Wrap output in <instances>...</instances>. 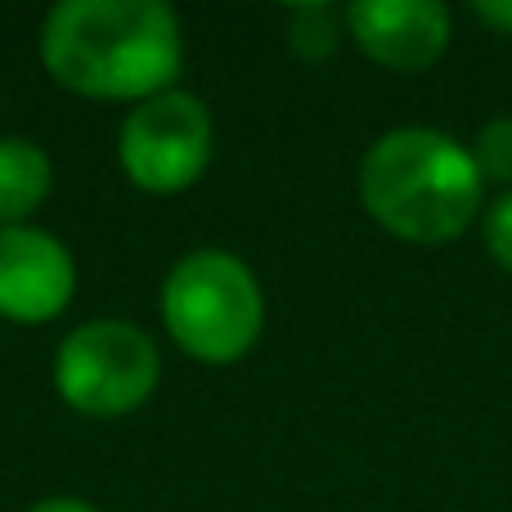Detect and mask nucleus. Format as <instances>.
<instances>
[{
  "instance_id": "obj_7",
  "label": "nucleus",
  "mask_w": 512,
  "mask_h": 512,
  "mask_svg": "<svg viewBox=\"0 0 512 512\" xmlns=\"http://www.w3.org/2000/svg\"><path fill=\"white\" fill-rule=\"evenodd\" d=\"M346 32L373 63L391 72H423L450 50V9L441 0H355Z\"/></svg>"
},
{
  "instance_id": "obj_5",
  "label": "nucleus",
  "mask_w": 512,
  "mask_h": 512,
  "mask_svg": "<svg viewBox=\"0 0 512 512\" xmlns=\"http://www.w3.org/2000/svg\"><path fill=\"white\" fill-rule=\"evenodd\" d=\"M216 153V126L212 113L189 90H162L126 113L117 131V162L126 180L144 194H185L203 180Z\"/></svg>"
},
{
  "instance_id": "obj_12",
  "label": "nucleus",
  "mask_w": 512,
  "mask_h": 512,
  "mask_svg": "<svg viewBox=\"0 0 512 512\" xmlns=\"http://www.w3.org/2000/svg\"><path fill=\"white\" fill-rule=\"evenodd\" d=\"M472 14H477L481 23H490L495 32L512 36V0H477V5H472Z\"/></svg>"
},
{
  "instance_id": "obj_9",
  "label": "nucleus",
  "mask_w": 512,
  "mask_h": 512,
  "mask_svg": "<svg viewBox=\"0 0 512 512\" xmlns=\"http://www.w3.org/2000/svg\"><path fill=\"white\" fill-rule=\"evenodd\" d=\"M342 32H346V9H333V5H297L288 9V45L297 59L306 63H319L342 45Z\"/></svg>"
},
{
  "instance_id": "obj_2",
  "label": "nucleus",
  "mask_w": 512,
  "mask_h": 512,
  "mask_svg": "<svg viewBox=\"0 0 512 512\" xmlns=\"http://www.w3.org/2000/svg\"><path fill=\"white\" fill-rule=\"evenodd\" d=\"M481 180L472 149L432 126H396L378 135L360 162V203L405 243H450L481 216Z\"/></svg>"
},
{
  "instance_id": "obj_11",
  "label": "nucleus",
  "mask_w": 512,
  "mask_h": 512,
  "mask_svg": "<svg viewBox=\"0 0 512 512\" xmlns=\"http://www.w3.org/2000/svg\"><path fill=\"white\" fill-rule=\"evenodd\" d=\"M481 239H486V252L495 256V265H504V270L512 274V189L486 212V221H481Z\"/></svg>"
},
{
  "instance_id": "obj_6",
  "label": "nucleus",
  "mask_w": 512,
  "mask_h": 512,
  "mask_svg": "<svg viewBox=\"0 0 512 512\" xmlns=\"http://www.w3.org/2000/svg\"><path fill=\"white\" fill-rule=\"evenodd\" d=\"M77 292V261L68 243L41 225L0 230V319L50 324Z\"/></svg>"
},
{
  "instance_id": "obj_1",
  "label": "nucleus",
  "mask_w": 512,
  "mask_h": 512,
  "mask_svg": "<svg viewBox=\"0 0 512 512\" xmlns=\"http://www.w3.org/2000/svg\"><path fill=\"white\" fill-rule=\"evenodd\" d=\"M41 63L72 95L144 104L176 81L185 27L162 0H59L41 23Z\"/></svg>"
},
{
  "instance_id": "obj_10",
  "label": "nucleus",
  "mask_w": 512,
  "mask_h": 512,
  "mask_svg": "<svg viewBox=\"0 0 512 512\" xmlns=\"http://www.w3.org/2000/svg\"><path fill=\"white\" fill-rule=\"evenodd\" d=\"M472 162H477L481 180L495 185H512V113L490 117L472 140Z\"/></svg>"
},
{
  "instance_id": "obj_13",
  "label": "nucleus",
  "mask_w": 512,
  "mask_h": 512,
  "mask_svg": "<svg viewBox=\"0 0 512 512\" xmlns=\"http://www.w3.org/2000/svg\"><path fill=\"white\" fill-rule=\"evenodd\" d=\"M27 512H99V508L86 504V499H77V495H50V499H41V504H32Z\"/></svg>"
},
{
  "instance_id": "obj_8",
  "label": "nucleus",
  "mask_w": 512,
  "mask_h": 512,
  "mask_svg": "<svg viewBox=\"0 0 512 512\" xmlns=\"http://www.w3.org/2000/svg\"><path fill=\"white\" fill-rule=\"evenodd\" d=\"M54 162L36 140L0 135V230L27 225V216L50 198Z\"/></svg>"
},
{
  "instance_id": "obj_3",
  "label": "nucleus",
  "mask_w": 512,
  "mask_h": 512,
  "mask_svg": "<svg viewBox=\"0 0 512 512\" xmlns=\"http://www.w3.org/2000/svg\"><path fill=\"white\" fill-rule=\"evenodd\" d=\"M162 328L198 364H234L261 342L265 292L252 265L225 248L180 256L162 279Z\"/></svg>"
},
{
  "instance_id": "obj_4",
  "label": "nucleus",
  "mask_w": 512,
  "mask_h": 512,
  "mask_svg": "<svg viewBox=\"0 0 512 512\" xmlns=\"http://www.w3.org/2000/svg\"><path fill=\"white\" fill-rule=\"evenodd\" d=\"M162 378L158 342L131 319L77 324L54 351V391L86 418H122L149 405Z\"/></svg>"
}]
</instances>
